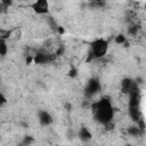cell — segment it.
I'll use <instances>...</instances> for the list:
<instances>
[{
  "label": "cell",
  "instance_id": "cell-15",
  "mask_svg": "<svg viewBox=\"0 0 146 146\" xmlns=\"http://www.w3.org/2000/svg\"><path fill=\"white\" fill-rule=\"evenodd\" d=\"M1 5L3 7H6V8H8L9 6L13 5V0H1Z\"/></svg>",
  "mask_w": 146,
  "mask_h": 146
},
{
  "label": "cell",
  "instance_id": "cell-9",
  "mask_svg": "<svg viewBox=\"0 0 146 146\" xmlns=\"http://www.w3.org/2000/svg\"><path fill=\"white\" fill-rule=\"evenodd\" d=\"M33 59H34V63L35 64H44V63H47V62L50 60V55L48 52L41 50V51H38L35 54V56H34Z\"/></svg>",
  "mask_w": 146,
  "mask_h": 146
},
{
  "label": "cell",
  "instance_id": "cell-13",
  "mask_svg": "<svg viewBox=\"0 0 146 146\" xmlns=\"http://www.w3.org/2000/svg\"><path fill=\"white\" fill-rule=\"evenodd\" d=\"M125 42V36L123 34H119L115 36V43H119V44H122Z\"/></svg>",
  "mask_w": 146,
  "mask_h": 146
},
{
  "label": "cell",
  "instance_id": "cell-18",
  "mask_svg": "<svg viewBox=\"0 0 146 146\" xmlns=\"http://www.w3.org/2000/svg\"><path fill=\"white\" fill-rule=\"evenodd\" d=\"M70 76H73V78L76 76V70L75 68H73V70L70 71Z\"/></svg>",
  "mask_w": 146,
  "mask_h": 146
},
{
  "label": "cell",
  "instance_id": "cell-11",
  "mask_svg": "<svg viewBox=\"0 0 146 146\" xmlns=\"http://www.w3.org/2000/svg\"><path fill=\"white\" fill-rule=\"evenodd\" d=\"M128 133H129L130 136H132V137H137V136H139V135L143 133V130L136 124V125H132V127H130V128L128 129Z\"/></svg>",
  "mask_w": 146,
  "mask_h": 146
},
{
  "label": "cell",
  "instance_id": "cell-6",
  "mask_svg": "<svg viewBox=\"0 0 146 146\" xmlns=\"http://www.w3.org/2000/svg\"><path fill=\"white\" fill-rule=\"evenodd\" d=\"M129 100H128V105L129 107H139L140 105V100H141V96H140V91L139 88L131 91L130 94H128Z\"/></svg>",
  "mask_w": 146,
  "mask_h": 146
},
{
  "label": "cell",
  "instance_id": "cell-19",
  "mask_svg": "<svg viewBox=\"0 0 146 146\" xmlns=\"http://www.w3.org/2000/svg\"><path fill=\"white\" fill-rule=\"evenodd\" d=\"M90 1H91V2H97V3H99L102 0H90Z\"/></svg>",
  "mask_w": 146,
  "mask_h": 146
},
{
  "label": "cell",
  "instance_id": "cell-16",
  "mask_svg": "<svg viewBox=\"0 0 146 146\" xmlns=\"http://www.w3.org/2000/svg\"><path fill=\"white\" fill-rule=\"evenodd\" d=\"M7 103V98L5 97L3 94H0V106H3Z\"/></svg>",
  "mask_w": 146,
  "mask_h": 146
},
{
  "label": "cell",
  "instance_id": "cell-10",
  "mask_svg": "<svg viewBox=\"0 0 146 146\" xmlns=\"http://www.w3.org/2000/svg\"><path fill=\"white\" fill-rule=\"evenodd\" d=\"M129 116L135 123H137L141 119V115H140V112H139V107H129Z\"/></svg>",
  "mask_w": 146,
  "mask_h": 146
},
{
  "label": "cell",
  "instance_id": "cell-14",
  "mask_svg": "<svg viewBox=\"0 0 146 146\" xmlns=\"http://www.w3.org/2000/svg\"><path fill=\"white\" fill-rule=\"evenodd\" d=\"M33 141H34L33 137H31V136H25V137H24V140H23V145H29V144H32Z\"/></svg>",
  "mask_w": 146,
  "mask_h": 146
},
{
  "label": "cell",
  "instance_id": "cell-4",
  "mask_svg": "<svg viewBox=\"0 0 146 146\" xmlns=\"http://www.w3.org/2000/svg\"><path fill=\"white\" fill-rule=\"evenodd\" d=\"M30 8L38 15H48L49 14V1L48 0H34L30 5Z\"/></svg>",
  "mask_w": 146,
  "mask_h": 146
},
{
  "label": "cell",
  "instance_id": "cell-17",
  "mask_svg": "<svg viewBox=\"0 0 146 146\" xmlns=\"http://www.w3.org/2000/svg\"><path fill=\"white\" fill-rule=\"evenodd\" d=\"M137 31H138V27L137 26H130L129 27V33H131V34H136Z\"/></svg>",
  "mask_w": 146,
  "mask_h": 146
},
{
  "label": "cell",
  "instance_id": "cell-2",
  "mask_svg": "<svg viewBox=\"0 0 146 146\" xmlns=\"http://www.w3.org/2000/svg\"><path fill=\"white\" fill-rule=\"evenodd\" d=\"M108 51V41L99 38L95 39L94 41L90 42V49H89V59L94 58H103Z\"/></svg>",
  "mask_w": 146,
  "mask_h": 146
},
{
  "label": "cell",
  "instance_id": "cell-8",
  "mask_svg": "<svg viewBox=\"0 0 146 146\" xmlns=\"http://www.w3.org/2000/svg\"><path fill=\"white\" fill-rule=\"evenodd\" d=\"M78 137L82 143H88L91 140L92 138V133L90 132V130L87 127H81L79 132H78Z\"/></svg>",
  "mask_w": 146,
  "mask_h": 146
},
{
  "label": "cell",
  "instance_id": "cell-5",
  "mask_svg": "<svg viewBox=\"0 0 146 146\" xmlns=\"http://www.w3.org/2000/svg\"><path fill=\"white\" fill-rule=\"evenodd\" d=\"M120 89H121V92L122 94L128 95L131 91L138 89V84H137L136 81H133L130 78H123L121 80V82H120Z\"/></svg>",
  "mask_w": 146,
  "mask_h": 146
},
{
  "label": "cell",
  "instance_id": "cell-3",
  "mask_svg": "<svg viewBox=\"0 0 146 146\" xmlns=\"http://www.w3.org/2000/svg\"><path fill=\"white\" fill-rule=\"evenodd\" d=\"M99 90H100V82L97 79L91 78L84 87V96L87 98H91L95 95H97L99 92Z\"/></svg>",
  "mask_w": 146,
  "mask_h": 146
},
{
  "label": "cell",
  "instance_id": "cell-20",
  "mask_svg": "<svg viewBox=\"0 0 146 146\" xmlns=\"http://www.w3.org/2000/svg\"><path fill=\"white\" fill-rule=\"evenodd\" d=\"M145 8H146V5H145Z\"/></svg>",
  "mask_w": 146,
  "mask_h": 146
},
{
  "label": "cell",
  "instance_id": "cell-7",
  "mask_svg": "<svg viewBox=\"0 0 146 146\" xmlns=\"http://www.w3.org/2000/svg\"><path fill=\"white\" fill-rule=\"evenodd\" d=\"M38 120H39V123L42 127H48V125H50L52 123V116L46 110H40L39 111V113H38Z\"/></svg>",
  "mask_w": 146,
  "mask_h": 146
},
{
  "label": "cell",
  "instance_id": "cell-12",
  "mask_svg": "<svg viewBox=\"0 0 146 146\" xmlns=\"http://www.w3.org/2000/svg\"><path fill=\"white\" fill-rule=\"evenodd\" d=\"M7 51H8L7 41L5 38H1L0 39V55H1V57H5L7 55Z\"/></svg>",
  "mask_w": 146,
  "mask_h": 146
},
{
  "label": "cell",
  "instance_id": "cell-1",
  "mask_svg": "<svg viewBox=\"0 0 146 146\" xmlns=\"http://www.w3.org/2000/svg\"><path fill=\"white\" fill-rule=\"evenodd\" d=\"M91 107H92V112H94V117L98 123L106 125L113 121L114 108L108 98H102L97 103L92 104Z\"/></svg>",
  "mask_w": 146,
  "mask_h": 146
}]
</instances>
